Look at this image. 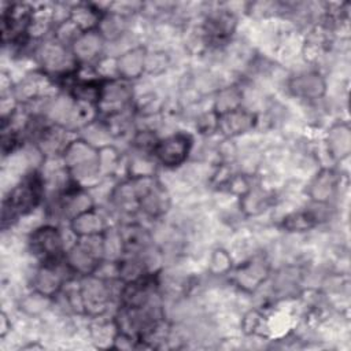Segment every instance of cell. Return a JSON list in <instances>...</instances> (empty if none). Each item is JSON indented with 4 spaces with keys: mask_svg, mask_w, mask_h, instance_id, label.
<instances>
[{
    "mask_svg": "<svg viewBox=\"0 0 351 351\" xmlns=\"http://www.w3.org/2000/svg\"><path fill=\"white\" fill-rule=\"evenodd\" d=\"M99 160L101 176H111L119 169L121 155L118 149L110 144L99 148Z\"/></svg>",
    "mask_w": 351,
    "mask_h": 351,
    "instance_id": "obj_22",
    "label": "cell"
},
{
    "mask_svg": "<svg viewBox=\"0 0 351 351\" xmlns=\"http://www.w3.org/2000/svg\"><path fill=\"white\" fill-rule=\"evenodd\" d=\"M159 138L156 137L155 132L152 129H143L136 132V134L133 136V145L138 152H144V154H151L154 152L156 144H158Z\"/></svg>",
    "mask_w": 351,
    "mask_h": 351,
    "instance_id": "obj_23",
    "label": "cell"
},
{
    "mask_svg": "<svg viewBox=\"0 0 351 351\" xmlns=\"http://www.w3.org/2000/svg\"><path fill=\"white\" fill-rule=\"evenodd\" d=\"M110 282L111 280H104L95 274L82 277L78 289L84 314L99 318L108 310L112 299Z\"/></svg>",
    "mask_w": 351,
    "mask_h": 351,
    "instance_id": "obj_5",
    "label": "cell"
},
{
    "mask_svg": "<svg viewBox=\"0 0 351 351\" xmlns=\"http://www.w3.org/2000/svg\"><path fill=\"white\" fill-rule=\"evenodd\" d=\"M230 269H232V256L229 255V252L223 248L214 250L210 256L208 270L213 274L221 276V274H226Z\"/></svg>",
    "mask_w": 351,
    "mask_h": 351,
    "instance_id": "obj_24",
    "label": "cell"
},
{
    "mask_svg": "<svg viewBox=\"0 0 351 351\" xmlns=\"http://www.w3.org/2000/svg\"><path fill=\"white\" fill-rule=\"evenodd\" d=\"M10 330H11V322L7 317V314L3 311L0 314V337L4 339Z\"/></svg>",
    "mask_w": 351,
    "mask_h": 351,
    "instance_id": "obj_26",
    "label": "cell"
},
{
    "mask_svg": "<svg viewBox=\"0 0 351 351\" xmlns=\"http://www.w3.org/2000/svg\"><path fill=\"white\" fill-rule=\"evenodd\" d=\"M62 158L69 177L82 188H86L88 181H96L101 176L99 148L84 138L71 140Z\"/></svg>",
    "mask_w": 351,
    "mask_h": 351,
    "instance_id": "obj_1",
    "label": "cell"
},
{
    "mask_svg": "<svg viewBox=\"0 0 351 351\" xmlns=\"http://www.w3.org/2000/svg\"><path fill=\"white\" fill-rule=\"evenodd\" d=\"M132 104L133 89L129 81H125L118 77L104 80L100 99L96 106L97 114H101L103 119L128 111L132 107Z\"/></svg>",
    "mask_w": 351,
    "mask_h": 351,
    "instance_id": "obj_6",
    "label": "cell"
},
{
    "mask_svg": "<svg viewBox=\"0 0 351 351\" xmlns=\"http://www.w3.org/2000/svg\"><path fill=\"white\" fill-rule=\"evenodd\" d=\"M243 104V90L237 86H228L218 92L214 100V112L219 117L240 108Z\"/></svg>",
    "mask_w": 351,
    "mask_h": 351,
    "instance_id": "obj_19",
    "label": "cell"
},
{
    "mask_svg": "<svg viewBox=\"0 0 351 351\" xmlns=\"http://www.w3.org/2000/svg\"><path fill=\"white\" fill-rule=\"evenodd\" d=\"M328 154L333 160L341 162L350 155L351 149V133L346 122L335 123L326 134Z\"/></svg>",
    "mask_w": 351,
    "mask_h": 351,
    "instance_id": "obj_17",
    "label": "cell"
},
{
    "mask_svg": "<svg viewBox=\"0 0 351 351\" xmlns=\"http://www.w3.org/2000/svg\"><path fill=\"white\" fill-rule=\"evenodd\" d=\"M169 63V58L166 56L165 52H160V51H156V52H147V56H145V71L149 73V74H159L162 73L166 66Z\"/></svg>",
    "mask_w": 351,
    "mask_h": 351,
    "instance_id": "obj_25",
    "label": "cell"
},
{
    "mask_svg": "<svg viewBox=\"0 0 351 351\" xmlns=\"http://www.w3.org/2000/svg\"><path fill=\"white\" fill-rule=\"evenodd\" d=\"M193 140L188 133H174L165 138H159L152 156L166 167H177L182 165L192 148Z\"/></svg>",
    "mask_w": 351,
    "mask_h": 351,
    "instance_id": "obj_7",
    "label": "cell"
},
{
    "mask_svg": "<svg viewBox=\"0 0 351 351\" xmlns=\"http://www.w3.org/2000/svg\"><path fill=\"white\" fill-rule=\"evenodd\" d=\"M103 234L78 237V241L66 251L64 262L73 274L85 277L96 273L106 259Z\"/></svg>",
    "mask_w": 351,
    "mask_h": 351,
    "instance_id": "obj_3",
    "label": "cell"
},
{
    "mask_svg": "<svg viewBox=\"0 0 351 351\" xmlns=\"http://www.w3.org/2000/svg\"><path fill=\"white\" fill-rule=\"evenodd\" d=\"M29 248L41 265H53L64 261V243L62 233L53 225L36 228L29 237Z\"/></svg>",
    "mask_w": 351,
    "mask_h": 351,
    "instance_id": "obj_4",
    "label": "cell"
},
{
    "mask_svg": "<svg viewBox=\"0 0 351 351\" xmlns=\"http://www.w3.org/2000/svg\"><path fill=\"white\" fill-rule=\"evenodd\" d=\"M269 273V262L262 256H254L243 262L234 270L233 281L240 289L251 293L255 292L267 280Z\"/></svg>",
    "mask_w": 351,
    "mask_h": 351,
    "instance_id": "obj_8",
    "label": "cell"
},
{
    "mask_svg": "<svg viewBox=\"0 0 351 351\" xmlns=\"http://www.w3.org/2000/svg\"><path fill=\"white\" fill-rule=\"evenodd\" d=\"M237 25L236 16L228 10L211 11L203 22V34L208 43H223L234 32Z\"/></svg>",
    "mask_w": 351,
    "mask_h": 351,
    "instance_id": "obj_9",
    "label": "cell"
},
{
    "mask_svg": "<svg viewBox=\"0 0 351 351\" xmlns=\"http://www.w3.org/2000/svg\"><path fill=\"white\" fill-rule=\"evenodd\" d=\"M104 48V38L99 33L97 29L82 32L80 37L73 43L70 47L75 60L86 66V63H92L93 60H99V56L101 55Z\"/></svg>",
    "mask_w": 351,
    "mask_h": 351,
    "instance_id": "obj_11",
    "label": "cell"
},
{
    "mask_svg": "<svg viewBox=\"0 0 351 351\" xmlns=\"http://www.w3.org/2000/svg\"><path fill=\"white\" fill-rule=\"evenodd\" d=\"M147 49L144 47H134L122 52L115 59L117 75L125 81L140 78L145 73Z\"/></svg>",
    "mask_w": 351,
    "mask_h": 351,
    "instance_id": "obj_13",
    "label": "cell"
},
{
    "mask_svg": "<svg viewBox=\"0 0 351 351\" xmlns=\"http://www.w3.org/2000/svg\"><path fill=\"white\" fill-rule=\"evenodd\" d=\"M64 263H53V265H41L32 280L34 292H38L47 298H53L56 296L63 285H64V276L59 270L60 265Z\"/></svg>",
    "mask_w": 351,
    "mask_h": 351,
    "instance_id": "obj_12",
    "label": "cell"
},
{
    "mask_svg": "<svg viewBox=\"0 0 351 351\" xmlns=\"http://www.w3.org/2000/svg\"><path fill=\"white\" fill-rule=\"evenodd\" d=\"M270 193L261 188H250L247 193L241 196L240 206L247 215H258L270 206Z\"/></svg>",
    "mask_w": 351,
    "mask_h": 351,
    "instance_id": "obj_20",
    "label": "cell"
},
{
    "mask_svg": "<svg viewBox=\"0 0 351 351\" xmlns=\"http://www.w3.org/2000/svg\"><path fill=\"white\" fill-rule=\"evenodd\" d=\"M122 243V251L128 255H138L148 251L152 237L149 232L140 223H125L118 230Z\"/></svg>",
    "mask_w": 351,
    "mask_h": 351,
    "instance_id": "obj_14",
    "label": "cell"
},
{
    "mask_svg": "<svg viewBox=\"0 0 351 351\" xmlns=\"http://www.w3.org/2000/svg\"><path fill=\"white\" fill-rule=\"evenodd\" d=\"M339 186V174L332 169H322L311 181L308 195L315 203H328Z\"/></svg>",
    "mask_w": 351,
    "mask_h": 351,
    "instance_id": "obj_18",
    "label": "cell"
},
{
    "mask_svg": "<svg viewBox=\"0 0 351 351\" xmlns=\"http://www.w3.org/2000/svg\"><path fill=\"white\" fill-rule=\"evenodd\" d=\"M70 228L77 237L99 236L108 229L104 217L96 210V207L74 217L70 221Z\"/></svg>",
    "mask_w": 351,
    "mask_h": 351,
    "instance_id": "obj_16",
    "label": "cell"
},
{
    "mask_svg": "<svg viewBox=\"0 0 351 351\" xmlns=\"http://www.w3.org/2000/svg\"><path fill=\"white\" fill-rule=\"evenodd\" d=\"M256 123V115L243 107L230 111L228 114L219 115L218 118V132L223 133L226 137H234L244 134L254 129Z\"/></svg>",
    "mask_w": 351,
    "mask_h": 351,
    "instance_id": "obj_15",
    "label": "cell"
},
{
    "mask_svg": "<svg viewBox=\"0 0 351 351\" xmlns=\"http://www.w3.org/2000/svg\"><path fill=\"white\" fill-rule=\"evenodd\" d=\"M319 222V215L311 210L296 211L287 215L282 221V228L288 232H306Z\"/></svg>",
    "mask_w": 351,
    "mask_h": 351,
    "instance_id": "obj_21",
    "label": "cell"
},
{
    "mask_svg": "<svg viewBox=\"0 0 351 351\" xmlns=\"http://www.w3.org/2000/svg\"><path fill=\"white\" fill-rule=\"evenodd\" d=\"M288 88L296 97L317 100L325 95L326 82L318 71H307L292 77L288 82Z\"/></svg>",
    "mask_w": 351,
    "mask_h": 351,
    "instance_id": "obj_10",
    "label": "cell"
},
{
    "mask_svg": "<svg viewBox=\"0 0 351 351\" xmlns=\"http://www.w3.org/2000/svg\"><path fill=\"white\" fill-rule=\"evenodd\" d=\"M44 186V177L38 171L27 173L3 200V225L32 213L43 199Z\"/></svg>",
    "mask_w": 351,
    "mask_h": 351,
    "instance_id": "obj_2",
    "label": "cell"
}]
</instances>
